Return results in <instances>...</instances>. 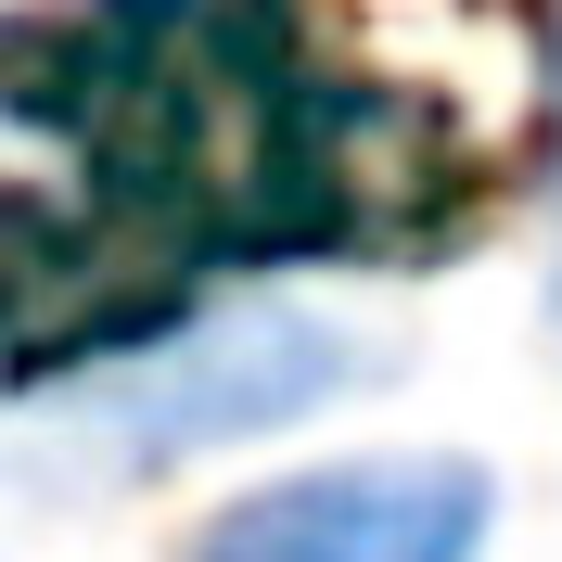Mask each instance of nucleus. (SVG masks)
<instances>
[{
    "label": "nucleus",
    "mask_w": 562,
    "mask_h": 562,
    "mask_svg": "<svg viewBox=\"0 0 562 562\" xmlns=\"http://www.w3.org/2000/svg\"><path fill=\"white\" fill-rule=\"evenodd\" d=\"M358 384V346L307 307H231V319H154V346L77 358L65 422L115 473H167L192 448H244V435H281L307 422L319 396Z\"/></svg>",
    "instance_id": "1"
},
{
    "label": "nucleus",
    "mask_w": 562,
    "mask_h": 562,
    "mask_svg": "<svg viewBox=\"0 0 562 562\" xmlns=\"http://www.w3.org/2000/svg\"><path fill=\"white\" fill-rule=\"evenodd\" d=\"M550 140H562V26H550ZM550 167H562V154H550Z\"/></svg>",
    "instance_id": "3"
},
{
    "label": "nucleus",
    "mask_w": 562,
    "mask_h": 562,
    "mask_svg": "<svg viewBox=\"0 0 562 562\" xmlns=\"http://www.w3.org/2000/svg\"><path fill=\"white\" fill-rule=\"evenodd\" d=\"M498 537V473L448 448H384V460H294L269 486L217 498L179 562H486Z\"/></svg>",
    "instance_id": "2"
}]
</instances>
